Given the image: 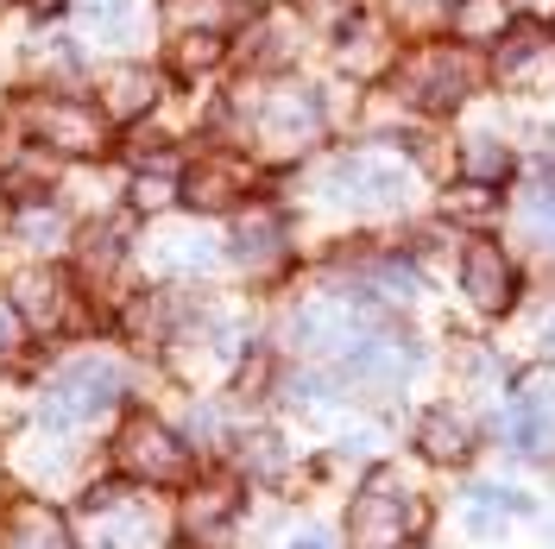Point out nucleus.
I'll return each mask as SVG.
<instances>
[{"mask_svg":"<svg viewBox=\"0 0 555 549\" xmlns=\"http://www.w3.org/2000/svg\"><path fill=\"white\" fill-rule=\"evenodd\" d=\"M127 385H133V367H127L120 354L82 347V354H69V360H57V367H51V379H44V398H38L33 417L44 423V430H64V436H76L82 423L120 411Z\"/></svg>","mask_w":555,"mask_h":549,"instance_id":"1","label":"nucleus"},{"mask_svg":"<svg viewBox=\"0 0 555 549\" xmlns=\"http://www.w3.org/2000/svg\"><path fill=\"white\" fill-rule=\"evenodd\" d=\"M69 531H76V549H165L171 544V518L158 512V499L127 481L82 486Z\"/></svg>","mask_w":555,"mask_h":549,"instance_id":"2","label":"nucleus"},{"mask_svg":"<svg viewBox=\"0 0 555 549\" xmlns=\"http://www.w3.org/2000/svg\"><path fill=\"white\" fill-rule=\"evenodd\" d=\"M107 461L127 486H145V493H165V486H190L196 474V455H190V436H177L158 411H127L114 443H107Z\"/></svg>","mask_w":555,"mask_h":549,"instance_id":"3","label":"nucleus"},{"mask_svg":"<svg viewBox=\"0 0 555 549\" xmlns=\"http://www.w3.org/2000/svg\"><path fill=\"white\" fill-rule=\"evenodd\" d=\"M20 133L26 145L51 152V158H102L107 152V114L82 95L64 89H38L20 102Z\"/></svg>","mask_w":555,"mask_h":549,"instance_id":"4","label":"nucleus"},{"mask_svg":"<svg viewBox=\"0 0 555 549\" xmlns=\"http://www.w3.org/2000/svg\"><path fill=\"white\" fill-rule=\"evenodd\" d=\"M423 531H429L423 493H411L391 474H373L347 506V549H411Z\"/></svg>","mask_w":555,"mask_h":549,"instance_id":"5","label":"nucleus"},{"mask_svg":"<svg viewBox=\"0 0 555 549\" xmlns=\"http://www.w3.org/2000/svg\"><path fill=\"white\" fill-rule=\"evenodd\" d=\"M241 127L259 152H304L322 133V102H315L310 89L278 82V89H266V95H253L241 107Z\"/></svg>","mask_w":555,"mask_h":549,"instance_id":"6","label":"nucleus"},{"mask_svg":"<svg viewBox=\"0 0 555 549\" xmlns=\"http://www.w3.org/2000/svg\"><path fill=\"white\" fill-rule=\"evenodd\" d=\"M315 203L335 208H404L411 203V177L385 158H335L315 177Z\"/></svg>","mask_w":555,"mask_h":549,"instance_id":"7","label":"nucleus"},{"mask_svg":"<svg viewBox=\"0 0 555 549\" xmlns=\"http://www.w3.org/2000/svg\"><path fill=\"white\" fill-rule=\"evenodd\" d=\"M398 89H404L416 107H436V114H449V107H461L467 95H474V64H467L454 44H423L411 64H404Z\"/></svg>","mask_w":555,"mask_h":549,"instance_id":"8","label":"nucleus"},{"mask_svg":"<svg viewBox=\"0 0 555 549\" xmlns=\"http://www.w3.org/2000/svg\"><path fill=\"white\" fill-rule=\"evenodd\" d=\"M291 342L310 354H353L366 342V309L353 297H315L291 316Z\"/></svg>","mask_w":555,"mask_h":549,"instance_id":"9","label":"nucleus"},{"mask_svg":"<svg viewBox=\"0 0 555 549\" xmlns=\"http://www.w3.org/2000/svg\"><path fill=\"white\" fill-rule=\"evenodd\" d=\"M7 304L33 335H51V329L69 322V278L57 266H20L7 278Z\"/></svg>","mask_w":555,"mask_h":549,"instance_id":"10","label":"nucleus"},{"mask_svg":"<svg viewBox=\"0 0 555 549\" xmlns=\"http://www.w3.org/2000/svg\"><path fill=\"white\" fill-rule=\"evenodd\" d=\"M13 468H20V481L44 499V493H57V486H69L76 474H82V448H76V436H64V430H44V423H38L33 443L13 448Z\"/></svg>","mask_w":555,"mask_h":549,"instance_id":"11","label":"nucleus"},{"mask_svg":"<svg viewBox=\"0 0 555 549\" xmlns=\"http://www.w3.org/2000/svg\"><path fill=\"white\" fill-rule=\"evenodd\" d=\"M0 549H76V531L51 499L26 493L0 506Z\"/></svg>","mask_w":555,"mask_h":549,"instance_id":"12","label":"nucleus"},{"mask_svg":"<svg viewBox=\"0 0 555 549\" xmlns=\"http://www.w3.org/2000/svg\"><path fill=\"white\" fill-rule=\"evenodd\" d=\"M492 76H499L505 89H543V82H555V38L543 33V26L505 33L499 58H492Z\"/></svg>","mask_w":555,"mask_h":549,"instance_id":"13","label":"nucleus"},{"mask_svg":"<svg viewBox=\"0 0 555 549\" xmlns=\"http://www.w3.org/2000/svg\"><path fill=\"white\" fill-rule=\"evenodd\" d=\"M7 234H13V246H26V253H33V266H51V259H57V253H69V241H76L64 203H51V196L13 208Z\"/></svg>","mask_w":555,"mask_h":549,"instance_id":"14","label":"nucleus"},{"mask_svg":"<svg viewBox=\"0 0 555 549\" xmlns=\"http://www.w3.org/2000/svg\"><path fill=\"white\" fill-rule=\"evenodd\" d=\"M461 284H467L474 309H486V316L512 309V297H518V272H512L505 246H492V241H474V246H467V259H461Z\"/></svg>","mask_w":555,"mask_h":549,"instance_id":"15","label":"nucleus"},{"mask_svg":"<svg viewBox=\"0 0 555 549\" xmlns=\"http://www.w3.org/2000/svg\"><path fill=\"white\" fill-rule=\"evenodd\" d=\"M518 455H555V367L518 379Z\"/></svg>","mask_w":555,"mask_h":549,"instance_id":"16","label":"nucleus"},{"mask_svg":"<svg viewBox=\"0 0 555 549\" xmlns=\"http://www.w3.org/2000/svg\"><path fill=\"white\" fill-rule=\"evenodd\" d=\"M158 95H165V76L152 64H114L102 76V114H107V127L114 120H145L152 107H158Z\"/></svg>","mask_w":555,"mask_h":549,"instance_id":"17","label":"nucleus"},{"mask_svg":"<svg viewBox=\"0 0 555 549\" xmlns=\"http://www.w3.org/2000/svg\"><path fill=\"white\" fill-rule=\"evenodd\" d=\"M228 259H234L241 272H272L278 259H284V221H278L272 208H246V215H234Z\"/></svg>","mask_w":555,"mask_h":549,"instance_id":"18","label":"nucleus"},{"mask_svg":"<svg viewBox=\"0 0 555 549\" xmlns=\"http://www.w3.org/2000/svg\"><path fill=\"white\" fill-rule=\"evenodd\" d=\"M241 190H246V171L234 165V158H196V165H183V171H177V196H183L190 208H203V215L234 208Z\"/></svg>","mask_w":555,"mask_h":549,"instance_id":"19","label":"nucleus"},{"mask_svg":"<svg viewBox=\"0 0 555 549\" xmlns=\"http://www.w3.org/2000/svg\"><path fill=\"white\" fill-rule=\"evenodd\" d=\"M127 241H133L127 221H114V215L89 221L82 241H76V266H82V278H89V284H107V278L127 266Z\"/></svg>","mask_w":555,"mask_h":549,"instance_id":"20","label":"nucleus"},{"mask_svg":"<svg viewBox=\"0 0 555 549\" xmlns=\"http://www.w3.org/2000/svg\"><path fill=\"white\" fill-rule=\"evenodd\" d=\"M241 512V499H234V486H196L190 499H183V512H177V531L190 537V544H215L228 524Z\"/></svg>","mask_w":555,"mask_h":549,"instance_id":"21","label":"nucleus"},{"mask_svg":"<svg viewBox=\"0 0 555 549\" xmlns=\"http://www.w3.org/2000/svg\"><path fill=\"white\" fill-rule=\"evenodd\" d=\"M51 177H57V158L38 152V145H7L0 152V190H13V208L38 203L51 190Z\"/></svg>","mask_w":555,"mask_h":549,"instance_id":"22","label":"nucleus"},{"mask_svg":"<svg viewBox=\"0 0 555 549\" xmlns=\"http://www.w3.org/2000/svg\"><path fill=\"white\" fill-rule=\"evenodd\" d=\"M416 448H423V461H436V468H461V461L474 455V423L454 417V411H429L423 430H416Z\"/></svg>","mask_w":555,"mask_h":549,"instance_id":"23","label":"nucleus"},{"mask_svg":"<svg viewBox=\"0 0 555 549\" xmlns=\"http://www.w3.org/2000/svg\"><path fill=\"white\" fill-rule=\"evenodd\" d=\"M221 253H215V241H208L203 228H165L158 234V246H152V266L158 272H208Z\"/></svg>","mask_w":555,"mask_h":549,"instance_id":"24","label":"nucleus"},{"mask_svg":"<svg viewBox=\"0 0 555 549\" xmlns=\"http://www.w3.org/2000/svg\"><path fill=\"white\" fill-rule=\"evenodd\" d=\"M297 20H284V13H272V20H259V26H253V38H246V44H253V51H246V64H259V69H278V64H291V58H297Z\"/></svg>","mask_w":555,"mask_h":549,"instance_id":"25","label":"nucleus"},{"mask_svg":"<svg viewBox=\"0 0 555 549\" xmlns=\"http://www.w3.org/2000/svg\"><path fill=\"white\" fill-rule=\"evenodd\" d=\"M26 64H33L44 82H69V76H82V44H76V38H38L33 51H26Z\"/></svg>","mask_w":555,"mask_h":549,"instance_id":"26","label":"nucleus"},{"mask_svg":"<svg viewBox=\"0 0 555 549\" xmlns=\"http://www.w3.org/2000/svg\"><path fill=\"white\" fill-rule=\"evenodd\" d=\"M221 44H228V33H177L171 38V69L177 76H203V69L221 64Z\"/></svg>","mask_w":555,"mask_h":549,"instance_id":"27","label":"nucleus"},{"mask_svg":"<svg viewBox=\"0 0 555 549\" xmlns=\"http://www.w3.org/2000/svg\"><path fill=\"white\" fill-rule=\"evenodd\" d=\"M127 196H133L139 215H158V208L177 203V171L171 165H139L133 183H127Z\"/></svg>","mask_w":555,"mask_h":549,"instance_id":"28","label":"nucleus"},{"mask_svg":"<svg viewBox=\"0 0 555 549\" xmlns=\"http://www.w3.org/2000/svg\"><path fill=\"white\" fill-rule=\"evenodd\" d=\"M461 165H467V177L474 183H499V177L512 171V152L499 145V139H467V152H461Z\"/></svg>","mask_w":555,"mask_h":549,"instance_id":"29","label":"nucleus"},{"mask_svg":"<svg viewBox=\"0 0 555 549\" xmlns=\"http://www.w3.org/2000/svg\"><path fill=\"white\" fill-rule=\"evenodd\" d=\"M499 512H537V499H524V493H505V486H480L474 493V531H492Z\"/></svg>","mask_w":555,"mask_h":549,"instance_id":"30","label":"nucleus"},{"mask_svg":"<svg viewBox=\"0 0 555 549\" xmlns=\"http://www.w3.org/2000/svg\"><path fill=\"white\" fill-rule=\"evenodd\" d=\"M461 33L467 38L505 33V0H461Z\"/></svg>","mask_w":555,"mask_h":549,"instance_id":"31","label":"nucleus"},{"mask_svg":"<svg viewBox=\"0 0 555 549\" xmlns=\"http://www.w3.org/2000/svg\"><path fill=\"white\" fill-rule=\"evenodd\" d=\"M82 13H89L107 38H127V33H133V0H82Z\"/></svg>","mask_w":555,"mask_h":549,"instance_id":"32","label":"nucleus"},{"mask_svg":"<svg viewBox=\"0 0 555 549\" xmlns=\"http://www.w3.org/2000/svg\"><path fill=\"white\" fill-rule=\"evenodd\" d=\"M234 461H241L246 474H272L278 468V443L272 436H246V443L234 448Z\"/></svg>","mask_w":555,"mask_h":549,"instance_id":"33","label":"nucleus"},{"mask_svg":"<svg viewBox=\"0 0 555 549\" xmlns=\"http://www.w3.org/2000/svg\"><path fill=\"white\" fill-rule=\"evenodd\" d=\"M20 342H26V322L13 316V304H7V291H0V360H7V354H20Z\"/></svg>","mask_w":555,"mask_h":549,"instance_id":"34","label":"nucleus"},{"mask_svg":"<svg viewBox=\"0 0 555 549\" xmlns=\"http://www.w3.org/2000/svg\"><path fill=\"white\" fill-rule=\"evenodd\" d=\"M442 7H449V0H391V13H398L404 26H429Z\"/></svg>","mask_w":555,"mask_h":549,"instance_id":"35","label":"nucleus"},{"mask_svg":"<svg viewBox=\"0 0 555 549\" xmlns=\"http://www.w3.org/2000/svg\"><path fill=\"white\" fill-rule=\"evenodd\" d=\"M20 417H26V405H20V392H13V385H0V436H7V430H13Z\"/></svg>","mask_w":555,"mask_h":549,"instance_id":"36","label":"nucleus"},{"mask_svg":"<svg viewBox=\"0 0 555 549\" xmlns=\"http://www.w3.org/2000/svg\"><path fill=\"white\" fill-rule=\"evenodd\" d=\"M20 7H26L33 20H57V13H64V0H20Z\"/></svg>","mask_w":555,"mask_h":549,"instance_id":"37","label":"nucleus"},{"mask_svg":"<svg viewBox=\"0 0 555 549\" xmlns=\"http://www.w3.org/2000/svg\"><path fill=\"white\" fill-rule=\"evenodd\" d=\"M297 549H328V544H322V537H304V544H297Z\"/></svg>","mask_w":555,"mask_h":549,"instance_id":"38","label":"nucleus"}]
</instances>
